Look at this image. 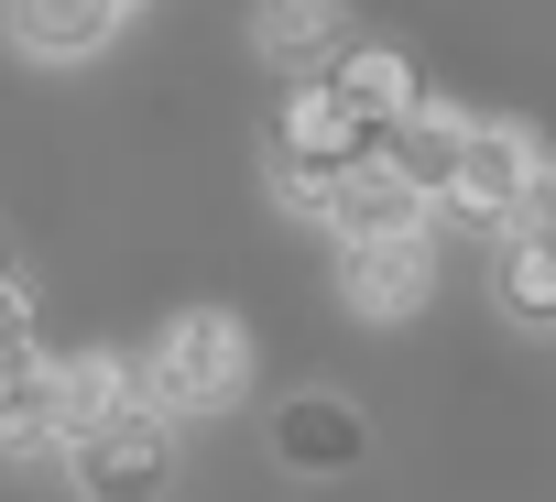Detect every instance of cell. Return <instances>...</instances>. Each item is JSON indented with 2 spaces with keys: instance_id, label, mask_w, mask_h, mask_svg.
I'll list each match as a JSON object with an SVG mask.
<instances>
[{
  "instance_id": "8fae6325",
  "label": "cell",
  "mask_w": 556,
  "mask_h": 502,
  "mask_svg": "<svg viewBox=\"0 0 556 502\" xmlns=\"http://www.w3.org/2000/svg\"><path fill=\"white\" fill-rule=\"evenodd\" d=\"M328 88H339V99H350L361 121H393V110H415V66H404L393 45H339Z\"/></svg>"
},
{
  "instance_id": "9a60e30c",
  "label": "cell",
  "mask_w": 556,
  "mask_h": 502,
  "mask_svg": "<svg viewBox=\"0 0 556 502\" xmlns=\"http://www.w3.org/2000/svg\"><path fill=\"white\" fill-rule=\"evenodd\" d=\"M0 350H34V306H23L12 274H0Z\"/></svg>"
},
{
  "instance_id": "4fadbf2b",
  "label": "cell",
  "mask_w": 556,
  "mask_h": 502,
  "mask_svg": "<svg viewBox=\"0 0 556 502\" xmlns=\"http://www.w3.org/2000/svg\"><path fill=\"white\" fill-rule=\"evenodd\" d=\"M502 306L523 317V328H556V240H534V229H513L502 240Z\"/></svg>"
},
{
  "instance_id": "2e32d148",
  "label": "cell",
  "mask_w": 556,
  "mask_h": 502,
  "mask_svg": "<svg viewBox=\"0 0 556 502\" xmlns=\"http://www.w3.org/2000/svg\"><path fill=\"white\" fill-rule=\"evenodd\" d=\"M513 218H523V229H534V240H556V175H534V197H523V208H513Z\"/></svg>"
},
{
  "instance_id": "8992f818",
  "label": "cell",
  "mask_w": 556,
  "mask_h": 502,
  "mask_svg": "<svg viewBox=\"0 0 556 502\" xmlns=\"http://www.w3.org/2000/svg\"><path fill=\"white\" fill-rule=\"evenodd\" d=\"M317 218H339V240H382V229H426V186L415 175H393L382 153L371 164H350L339 186H328V208Z\"/></svg>"
},
{
  "instance_id": "52a82bcc",
  "label": "cell",
  "mask_w": 556,
  "mask_h": 502,
  "mask_svg": "<svg viewBox=\"0 0 556 502\" xmlns=\"http://www.w3.org/2000/svg\"><path fill=\"white\" fill-rule=\"evenodd\" d=\"M458 142H469V121H458V110H437V99H415V110H393V121H382V164H393V175H415L426 197H447Z\"/></svg>"
},
{
  "instance_id": "6da1fadb",
  "label": "cell",
  "mask_w": 556,
  "mask_h": 502,
  "mask_svg": "<svg viewBox=\"0 0 556 502\" xmlns=\"http://www.w3.org/2000/svg\"><path fill=\"white\" fill-rule=\"evenodd\" d=\"M371 153H382V121H361L328 77H306L285 99V121H273V186H285L295 208H328V186L350 164H371Z\"/></svg>"
},
{
  "instance_id": "30bf717a",
  "label": "cell",
  "mask_w": 556,
  "mask_h": 502,
  "mask_svg": "<svg viewBox=\"0 0 556 502\" xmlns=\"http://www.w3.org/2000/svg\"><path fill=\"white\" fill-rule=\"evenodd\" d=\"M273 448H285V469H350L361 459V415L339 393H295L273 415Z\"/></svg>"
},
{
  "instance_id": "e0dca14e",
  "label": "cell",
  "mask_w": 556,
  "mask_h": 502,
  "mask_svg": "<svg viewBox=\"0 0 556 502\" xmlns=\"http://www.w3.org/2000/svg\"><path fill=\"white\" fill-rule=\"evenodd\" d=\"M99 12H110V23H121V12H142V0H99Z\"/></svg>"
},
{
  "instance_id": "5b68a950",
  "label": "cell",
  "mask_w": 556,
  "mask_h": 502,
  "mask_svg": "<svg viewBox=\"0 0 556 502\" xmlns=\"http://www.w3.org/2000/svg\"><path fill=\"white\" fill-rule=\"evenodd\" d=\"M426 285H437V251H426V229L350 240V306H361V317H404Z\"/></svg>"
},
{
  "instance_id": "5bb4252c",
  "label": "cell",
  "mask_w": 556,
  "mask_h": 502,
  "mask_svg": "<svg viewBox=\"0 0 556 502\" xmlns=\"http://www.w3.org/2000/svg\"><path fill=\"white\" fill-rule=\"evenodd\" d=\"M45 415H55V361L0 350V437H34L45 448Z\"/></svg>"
},
{
  "instance_id": "ba28073f",
  "label": "cell",
  "mask_w": 556,
  "mask_h": 502,
  "mask_svg": "<svg viewBox=\"0 0 556 502\" xmlns=\"http://www.w3.org/2000/svg\"><path fill=\"white\" fill-rule=\"evenodd\" d=\"M131 382L142 372H121V361H66L55 372V415H45V448H88L121 404H131Z\"/></svg>"
},
{
  "instance_id": "ac0fdd59",
  "label": "cell",
  "mask_w": 556,
  "mask_h": 502,
  "mask_svg": "<svg viewBox=\"0 0 556 502\" xmlns=\"http://www.w3.org/2000/svg\"><path fill=\"white\" fill-rule=\"evenodd\" d=\"M0 274H12V263H0Z\"/></svg>"
},
{
  "instance_id": "3957f363",
  "label": "cell",
  "mask_w": 556,
  "mask_h": 502,
  "mask_svg": "<svg viewBox=\"0 0 556 502\" xmlns=\"http://www.w3.org/2000/svg\"><path fill=\"white\" fill-rule=\"evenodd\" d=\"M77 480H88V491H164V480H175L164 404H142V393H131V404H121V415L77 448Z\"/></svg>"
},
{
  "instance_id": "7a4b0ae2",
  "label": "cell",
  "mask_w": 556,
  "mask_h": 502,
  "mask_svg": "<svg viewBox=\"0 0 556 502\" xmlns=\"http://www.w3.org/2000/svg\"><path fill=\"white\" fill-rule=\"evenodd\" d=\"M240 372H251V339L229 328V317H175L164 328V350L142 361V404H164V415H207V404H229L240 393Z\"/></svg>"
},
{
  "instance_id": "7c38bea8",
  "label": "cell",
  "mask_w": 556,
  "mask_h": 502,
  "mask_svg": "<svg viewBox=\"0 0 556 502\" xmlns=\"http://www.w3.org/2000/svg\"><path fill=\"white\" fill-rule=\"evenodd\" d=\"M99 34H110L99 0H12V45L23 55H88Z\"/></svg>"
},
{
  "instance_id": "9c48e42d",
  "label": "cell",
  "mask_w": 556,
  "mask_h": 502,
  "mask_svg": "<svg viewBox=\"0 0 556 502\" xmlns=\"http://www.w3.org/2000/svg\"><path fill=\"white\" fill-rule=\"evenodd\" d=\"M339 45H350L339 0H262V55L285 66V77H317V66H339Z\"/></svg>"
},
{
  "instance_id": "277c9868",
  "label": "cell",
  "mask_w": 556,
  "mask_h": 502,
  "mask_svg": "<svg viewBox=\"0 0 556 502\" xmlns=\"http://www.w3.org/2000/svg\"><path fill=\"white\" fill-rule=\"evenodd\" d=\"M534 142L523 131H502V121H469V142H458V175H447V197L469 208V218H513L523 197H534Z\"/></svg>"
}]
</instances>
